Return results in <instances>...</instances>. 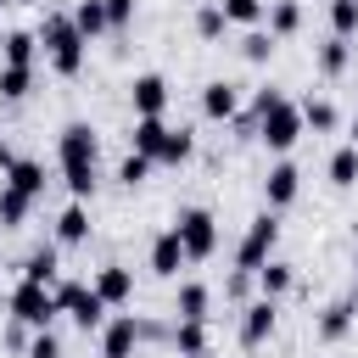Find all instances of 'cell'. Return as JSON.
Returning <instances> with one entry per match:
<instances>
[{"label": "cell", "instance_id": "cell-1", "mask_svg": "<svg viewBox=\"0 0 358 358\" xmlns=\"http://www.w3.org/2000/svg\"><path fill=\"white\" fill-rule=\"evenodd\" d=\"M95 157H101V140L90 123H67L56 134V162H62V185L73 190V201L95 196Z\"/></svg>", "mask_w": 358, "mask_h": 358}, {"label": "cell", "instance_id": "cell-2", "mask_svg": "<svg viewBox=\"0 0 358 358\" xmlns=\"http://www.w3.org/2000/svg\"><path fill=\"white\" fill-rule=\"evenodd\" d=\"M252 112H257V140H263L268 151L285 157V151L302 140V106H296L291 95H280V90H257Z\"/></svg>", "mask_w": 358, "mask_h": 358}, {"label": "cell", "instance_id": "cell-3", "mask_svg": "<svg viewBox=\"0 0 358 358\" xmlns=\"http://www.w3.org/2000/svg\"><path fill=\"white\" fill-rule=\"evenodd\" d=\"M34 39L45 45V62H50L62 78H78V73H84V39H78V28H73L67 11H45V22H39Z\"/></svg>", "mask_w": 358, "mask_h": 358}, {"label": "cell", "instance_id": "cell-4", "mask_svg": "<svg viewBox=\"0 0 358 358\" xmlns=\"http://www.w3.org/2000/svg\"><path fill=\"white\" fill-rule=\"evenodd\" d=\"M173 235H179V246H185V263H201V257L218 252V218H213L207 207H185V213L173 218Z\"/></svg>", "mask_w": 358, "mask_h": 358}, {"label": "cell", "instance_id": "cell-5", "mask_svg": "<svg viewBox=\"0 0 358 358\" xmlns=\"http://www.w3.org/2000/svg\"><path fill=\"white\" fill-rule=\"evenodd\" d=\"M274 246H280V218H274V213H257V218L246 224L241 246H235V268H241V274H257V268L274 257Z\"/></svg>", "mask_w": 358, "mask_h": 358}, {"label": "cell", "instance_id": "cell-6", "mask_svg": "<svg viewBox=\"0 0 358 358\" xmlns=\"http://www.w3.org/2000/svg\"><path fill=\"white\" fill-rule=\"evenodd\" d=\"M56 313H62V308H56V291H50V285H28V280H22V285L11 291V319H17V324H28V330H50Z\"/></svg>", "mask_w": 358, "mask_h": 358}, {"label": "cell", "instance_id": "cell-7", "mask_svg": "<svg viewBox=\"0 0 358 358\" xmlns=\"http://www.w3.org/2000/svg\"><path fill=\"white\" fill-rule=\"evenodd\" d=\"M56 308L73 313L78 330H101L106 324V302L95 296V285H56Z\"/></svg>", "mask_w": 358, "mask_h": 358}, {"label": "cell", "instance_id": "cell-8", "mask_svg": "<svg viewBox=\"0 0 358 358\" xmlns=\"http://www.w3.org/2000/svg\"><path fill=\"white\" fill-rule=\"evenodd\" d=\"M140 336H151V324H140L134 313H117L101 324V358H134Z\"/></svg>", "mask_w": 358, "mask_h": 358}, {"label": "cell", "instance_id": "cell-9", "mask_svg": "<svg viewBox=\"0 0 358 358\" xmlns=\"http://www.w3.org/2000/svg\"><path fill=\"white\" fill-rule=\"evenodd\" d=\"M274 324H280V308H274L268 296L246 302V308H241V347H263V341L274 336Z\"/></svg>", "mask_w": 358, "mask_h": 358}, {"label": "cell", "instance_id": "cell-10", "mask_svg": "<svg viewBox=\"0 0 358 358\" xmlns=\"http://www.w3.org/2000/svg\"><path fill=\"white\" fill-rule=\"evenodd\" d=\"M129 106H134V117H162V106H168V78H162V73H140V78L129 84Z\"/></svg>", "mask_w": 358, "mask_h": 358}, {"label": "cell", "instance_id": "cell-11", "mask_svg": "<svg viewBox=\"0 0 358 358\" xmlns=\"http://www.w3.org/2000/svg\"><path fill=\"white\" fill-rule=\"evenodd\" d=\"M95 296H101L106 308H123V302H134V268H123V263H106V268L95 274Z\"/></svg>", "mask_w": 358, "mask_h": 358}, {"label": "cell", "instance_id": "cell-12", "mask_svg": "<svg viewBox=\"0 0 358 358\" xmlns=\"http://www.w3.org/2000/svg\"><path fill=\"white\" fill-rule=\"evenodd\" d=\"M296 190H302V173H296V162H274V168H268V179H263L268 213H274V207H291V201H296Z\"/></svg>", "mask_w": 358, "mask_h": 358}, {"label": "cell", "instance_id": "cell-13", "mask_svg": "<svg viewBox=\"0 0 358 358\" xmlns=\"http://www.w3.org/2000/svg\"><path fill=\"white\" fill-rule=\"evenodd\" d=\"M352 319H358V302H352V296H341V302H330V308L319 313V341H324V347H336V341H347V336H352Z\"/></svg>", "mask_w": 358, "mask_h": 358}, {"label": "cell", "instance_id": "cell-14", "mask_svg": "<svg viewBox=\"0 0 358 358\" xmlns=\"http://www.w3.org/2000/svg\"><path fill=\"white\" fill-rule=\"evenodd\" d=\"M241 112V90L235 84H224V78H213L207 90H201V117H213V123H229Z\"/></svg>", "mask_w": 358, "mask_h": 358}, {"label": "cell", "instance_id": "cell-15", "mask_svg": "<svg viewBox=\"0 0 358 358\" xmlns=\"http://www.w3.org/2000/svg\"><path fill=\"white\" fill-rule=\"evenodd\" d=\"M179 268H185V246H179L173 229H162V235L151 241V274H157V280H179Z\"/></svg>", "mask_w": 358, "mask_h": 358}, {"label": "cell", "instance_id": "cell-16", "mask_svg": "<svg viewBox=\"0 0 358 358\" xmlns=\"http://www.w3.org/2000/svg\"><path fill=\"white\" fill-rule=\"evenodd\" d=\"M0 185H11V190H22L28 201H39L50 179H45V162H34V157H17V162H11V173H6Z\"/></svg>", "mask_w": 358, "mask_h": 358}, {"label": "cell", "instance_id": "cell-17", "mask_svg": "<svg viewBox=\"0 0 358 358\" xmlns=\"http://www.w3.org/2000/svg\"><path fill=\"white\" fill-rule=\"evenodd\" d=\"M190 151H196V134H190V129H168L151 162H162V168H185V162H190Z\"/></svg>", "mask_w": 358, "mask_h": 358}, {"label": "cell", "instance_id": "cell-18", "mask_svg": "<svg viewBox=\"0 0 358 358\" xmlns=\"http://www.w3.org/2000/svg\"><path fill=\"white\" fill-rule=\"evenodd\" d=\"M252 280H257V291H263V296L274 302V296H285V291L296 285V268H291V263H280V257H268V263H263V268H257Z\"/></svg>", "mask_w": 358, "mask_h": 358}, {"label": "cell", "instance_id": "cell-19", "mask_svg": "<svg viewBox=\"0 0 358 358\" xmlns=\"http://www.w3.org/2000/svg\"><path fill=\"white\" fill-rule=\"evenodd\" d=\"M168 341L185 352V358H207V319H179L168 330Z\"/></svg>", "mask_w": 358, "mask_h": 358}, {"label": "cell", "instance_id": "cell-20", "mask_svg": "<svg viewBox=\"0 0 358 358\" xmlns=\"http://www.w3.org/2000/svg\"><path fill=\"white\" fill-rule=\"evenodd\" d=\"M0 56H6V67H34V56H39V39H34L28 28H11V34L0 39Z\"/></svg>", "mask_w": 358, "mask_h": 358}, {"label": "cell", "instance_id": "cell-21", "mask_svg": "<svg viewBox=\"0 0 358 358\" xmlns=\"http://www.w3.org/2000/svg\"><path fill=\"white\" fill-rule=\"evenodd\" d=\"M56 241H62V246H84V241H90V213H84V201L62 207V218H56Z\"/></svg>", "mask_w": 358, "mask_h": 358}, {"label": "cell", "instance_id": "cell-22", "mask_svg": "<svg viewBox=\"0 0 358 358\" xmlns=\"http://www.w3.org/2000/svg\"><path fill=\"white\" fill-rule=\"evenodd\" d=\"M347 62H352V45H347V39H336V34H330V39L319 45V56H313V67H319L324 78H341V73H347Z\"/></svg>", "mask_w": 358, "mask_h": 358}, {"label": "cell", "instance_id": "cell-23", "mask_svg": "<svg viewBox=\"0 0 358 358\" xmlns=\"http://www.w3.org/2000/svg\"><path fill=\"white\" fill-rule=\"evenodd\" d=\"M207 302H213V291H207L201 280H185L179 296H173V313H179V319H207Z\"/></svg>", "mask_w": 358, "mask_h": 358}, {"label": "cell", "instance_id": "cell-24", "mask_svg": "<svg viewBox=\"0 0 358 358\" xmlns=\"http://www.w3.org/2000/svg\"><path fill=\"white\" fill-rule=\"evenodd\" d=\"M263 17H268V34H274V39H285V34L302 28V6H296V0H268Z\"/></svg>", "mask_w": 358, "mask_h": 358}, {"label": "cell", "instance_id": "cell-25", "mask_svg": "<svg viewBox=\"0 0 358 358\" xmlns=\"http://www.w3.org/2000/svg\"><path fill=\"white\" fill-rule=\"evenodd\" d=\"M73 28H78V39L90 45L95 34H106V6H101V0H78V6H73Z\"/></svg>", "mask_w": 358, "mask_h": 358}, {"label": "cell", "instance_id": "cell-26", "mask_svg": "<svg viewBox=\"0 0 358 358\" xmlns=\"http://www.w3.org/2000/svg\"><path fill=\"white\" fill-rule=\"evenodd\" d=\"M22 280H28V285H50V291H56V252H50V246L28 252V257H22Z\"/></svg>", "mask_w": 358, "mask_h": 358}, {"label": "cell", "instance_id": "cell-27", "mask_svg": "<svg viewBox=\"0 0 358 358\" xmlns=\"http://www.w3.org/2000/svg\"><path fill=\"white\" fill-rule=\"evenodd\" d=\"M162 134H168V123H162V117H134V134H129V140H134V151H140V157H157Z\"/></svg>", "mask_w": 358, "mask_h": 358}, {"label": "cell", "instance_id": "cell-28", "mask_svg": "<svg viewBox=\"0 0 358 358\" xmlns=\"http://www.w3.org/2000/svg\"><path fill=\"white\" fill-rule=\"evenodd\" d=\"M34 90V67H6L0 62V101H28Z\"/></svg>", "mask_w": 358, "mask_h": 358}, {"label": "cell", "instance_id": "cell-29", "mask_svg": "<svg viewBox=\"0 0 358 358\" xmlns=\"http://www.w3.org/2000/svg\"><path fill=\"white\" fill-rule=\"evenodd\" d=\"M330 185H336V190H352V185H358V145H341V151L330 157Z\"/></svg>", "mask_w": 358, "mask_h": 358}, {"label": "cell", "instance_id": "cell-30", "mask_svg": "<svg viewBox=\"0 0 358 358\" xmlns=\"http://www.w3.org/2000/svg\"><path fill=\"white\" fill-rule=\"evenodd\" d=\"M28 196L22 190H11V185H0V229H22V218H28Z\"/></svg>", "mask_w": 358, "mask_h": 358}, {"label": "cell", "instance_id": "cell-31", "mask_svg": "<svg viewBox=\"0 0 358 358\" xmlns=\"http://www.w3.org/2000/svg\"><path fill=\"white\" fill-rule=\"evenodd\" d=\"M330 34L336 39H352L358 34V0H330Z\"/></svg>", "mask_w": 358, "mask_h": 358}, {"label": "cell", "instance_id": "cell-32", "mask_svg": "<svg viewBox=\"0 0 358 358\" xmlns=\"http://www.w3.org/2000/svg\"><path fill=\"white\" fill-rule=\"evenodd\" d=\"M224 22H241V28H257L263 22V0H218Z\"/></svg>", "mask_w": 358, "mask_h": 358}, {"label": "cell", "instance_id": "cell-33", "mask_svg": "<svg viewBox=\"0 0 358 358\" xmlns=\"http://www.w3.org/2000/svg\"><path fill=\"white\" fill-rule=\"evenodd\" d=\"M224 28H229V22H224V11H218V6H201V11H196V39L218 45V39H224Z\"/></svg>", "mask_w": 358, "mask_h": 358}, {"label": "cell", "instance_id": "cell-34", "mask_svg": "<svg viewBox=\"0 0 358 358\" xmlns=\"http://www.w3.org/2000/svg\"><path fill=\"white\" fill-rule=\"evenodd\" d=\"M274 45H280V39H274L268 28H252V34L241 39V56H246V62H268V56H274Z\"/></svg>", "mask_w": 358, "mask_h": 358}, {"label": "cell", "instance_id": "cell-35", "mask_svg": "<svg viewBox=\"0 0 358 358\" xmlns=\"http://www.w3.org/2000/svg\"><path fill=\"white\" fill-rule=\"evenodd\" d=\"M302 129H336V106L330 101H302Z\"/></svg>", "mask_w": 358, "mask_h": 358}, {"label": "cell", "instance_id": "cell-36", "mask_svg": "<svg viewBox=\"0 0 358 358\" xmlns=\"http://www.w3.org/2000/svg\"><path fill=\"white\" fill-rule=\"evenodd\" d=\"M145 173H151V157H140V151H129V157H123V162H117V179H123V185H129V190H134V185H140V179H145Z\"/></svg>", "mask_w": 358, "mask_h": 358}, {"label": "cell", "instance_id": "cell-37", "mask_svg": "<svg viewBox=\"0 0 358 358\" xmlns=\"http://www.w3.org/2000/svg\"><path fill=\"white\" fill-rule=\"evenodd\" d=\"M22 352H28V358H62V341H56V336H50V330H34V336H28V347H22Z\"/></svg>", "mask_w": 358, "mask_h": 358}, {"label": "cell", "instance_id": "cell-38", "mask_svg": "<svg viewBox=\"0 0 358 358\" xmlns=\"http://www.w3.org/2000/svg\"><path fill=\"white\" fill-rule=\"evenodd\" d=\"M106 6V28H129L134 22V0H101Z\"/></svg>", "mask_w": 358, "mask_h": 358}, {"label": "cell", "instance_id": "cell-39", "mask_svg": "<svg viewBox=\"0 0 358 358\" xmlns=\"http://www.w3.org/2000/svg\"><path fill=\"white\" fill-rule=\"evenodd\" d=\"M11 162H17V151H11L6 140H0V173H11Z\"/></svg>", "mask_w": 358, "mask_h": 358}, {"label": "cell", "instance_id": "cell-40", "mask_svg": "<svg viewBox=\"0 0 358 358\" xmlns=\"http://www.w3.org/2000/svg\"><path fill=\"white\" fill-rule=\"evenodd\" d=\"M347 145H358V123H352V140H347Z\"/></svg>", "mask_w": 358, "mask_h": 358}, {"label": "cell", "instance_id": "cell-41", "mask_svg": "<svg viewBox=\"0 0 358 358\" xmlns=\"http://www.w3.org/2000/svg\"><path fill=\"white\" fill-rule=\"evenodd\" d=\"M17 6H28V0H17Z\"/></svg>", "mask_w": 358, "mask_h": 358}]
</instances>
